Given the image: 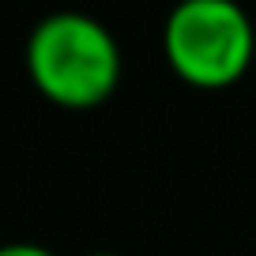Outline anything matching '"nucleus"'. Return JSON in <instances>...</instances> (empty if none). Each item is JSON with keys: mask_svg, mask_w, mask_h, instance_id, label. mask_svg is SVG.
<instances>
[{"mask_svg": "<svg viewBox=\"0 0 256 256\" xmlns=\"http://www.w3.org/2000/svg\"><path fill=\"white\" fill-rule=\"evenodd\" d=\"M30 83L64 110H94L120 83V46L94 16L53 12L26 38Z\"/></svg>", "mask_w": 256, "mask_h": 256, "instance_id": "obj_1", "label": "nucleus"}, {"mask_svg": "<svg viewBox=\"0 0 256 256\" xmlns=\"http://www.w3.org/2000/svg\"><path fill=\"white\" fill-rule=\"evenodd\" d=\"M162 53L192 87H230L252 64V19L238 0H181L162 26Z\"/></svg>", "mask_w": 256, "mask_h": 256, "instance_id": "obj_2", "label": "nucleus"}, {"mask_svg": "<svg viewBox=\"0 0 256 256\" xmlns=\"http://www.w3.org/2000/svg\"><path fill=\"white\" fill-rule=\"evenodd\" d=\"M0 256H56V252H49L46 245H34V241H8V245H0Z\"/></svg>", "mask_w": 256, "mask_h": 256, "instance_id": "obj_3", "label": "nucleus"}, {"mask_svg": "<svg viewBox=\"0 0 256 256\" xmlns=\"http://www.w3.org/2000/svg\"><path fill=\"white\" fill-rule=\"evenodd\" d=\"M90 256H113V252H90Z\"/></svg>", "mask_w": 256, "mask_h": 256, "instance_id": "obj_4", "label": "nucleus"}]
</instances>
